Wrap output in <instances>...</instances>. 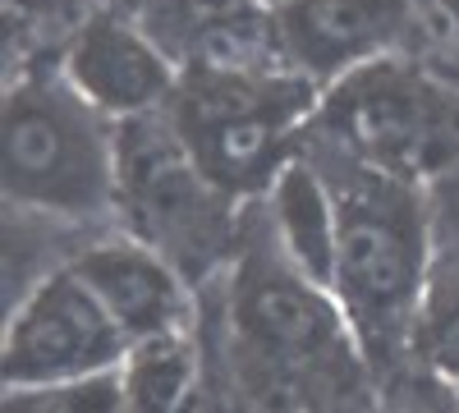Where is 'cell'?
Returning <instances> with one entry per match:
<instances>
[{"label": "cell", "mask_w": 459, "mask_h": 413, "mask_svg": "<svg viewBox=\"0 0 459 413\" xmlns=\"http://www.w3.org/2000/svg\"><path fill=\"white\" fill-rule=\"evenodd\" d=\"M5 194L19 207L56 216H97L120 198L115 129L65 73L14 83L0 125Z\"/></svg>", "instance_id": "obj_1"}, {"label": "cell", "mask_w": 459, "mask_h": 413, "mask_svg": "<svg viewBox=\"0 0 459 413\" xmlns=\"http://www.w3.org/2000/svg\"><path fill=\"white\" fill-rule=\"evenodd\" d=\"M308 73H272L253 65H198L175 88V129L198 170L221 194L272 189L285 142L313 110Z\"/></svg>", "instance_id": "obj_2"}, {"label": "cell", "mask_w": 459, "mask_h": 413, "mask_svg": "<svg viewBox=\"0 0 459 413\" xmlns=\"http://www.w3.org/2000/svg\"><path fill=\"white\" fill-rule=\"evenodd\" d=\"M322 125L386 175L423 179L459 161V92L409 60L377 56L326 83Z\"/></svg>", "instance_id": "obj_3"}, {"label": "cell", "mask_w": 459, "mask_h": 413, "mask_svg": "<svg viewBox=\"0 0 459 413\" xmlns=\"http://www.w3.org/2000/svg\"><path fill=\"white\" fill-rule=\"evenodd\" d=\"M340 211L335 298L363 331H391L413 317L428 280V216L413 179L359 161V179L331 184Z\"/></svg>", "instance_id": "obj_4"}, {"label": "cell", "mask_w": 459, "mask_h": 413, "mask_svg": "<svg viewBox=\"0 0 459 413\" xmlns=\"http://www.w3.org/2000/svg\"><path fill=\"white\" fill-rule=\"evenodd\" d=\"M125 354L129 335L69 262L47 280H37V289L14 308L5 326V349H0V377H5V391L56 386L120 367Z\"/></svg>", "instance_id": "obj_5"}, {"label": "cell", "mask_w": 459, "mask_h": 413, "mask_svg": "<svg viewBox=\"0 0 459 413\" xmlns=\"http://www.w3.org/2000/svg\"><path fill=\"white\" fill-rule=\"evenodd\" d=\"M115 175L120 198L134 211V225L147 244H157L170 262L175 253H203L216 239V184L198 170L188 147L170 125L134 116L115 120Z\"/></svg>", "instance_id": "obj_6"}, {"label": "cell", "mask_w": 459, "mask_h": 413, "mask_svg": "<svg viewBox=\"0 0 459 413\" xmlns=\"http://www.w3.org/2000/svg\"><path fill=\"white\" fill-rule=\"evenodd\" d=\"M235 317L244 340L266 358V363H322L340 345V308L335 294L313 285L294 262L281 253L253 257L239 271V294H235Z\"/></svg>", "instance_id": "obj_7"}, {"label": "cell", "mask_w": 459, "mask_h": 413, "mask_svg": "<svg viewBox=\"0 0 459 413\" xmlns=\"http://www.w3.org/2000/svg\"><path fill=\"white\" fill-rule=\"evenodd\" d=\"M413 0H281L276 42L313 83H335L363 60L386 56L409 28Z\"/></svg>", "instance_id": "obj_8"}, {"label": "cell", "mask_w": 459, "mask_h": 413, "mask_svg": "<svg viewBox=\"0 0 459 413\" xmlns=\"http://www.w3.org/2000/svg\"><path fill=\"white\" fill-rule=\"evenodd\" d=\"M65 79L79 88L110 120L152 116L157 106L175 101V65L143 28L115 14H92L65 51Z\"/></svg>", "instance_id": "obj_9"}, {"label": "cell", "mask_w": 459, "mask_h": 413, "mask_svg": "<svg viewBox=\"0 0 459 413\" xmlns=\"http://www.w3.org/2000/svg\"><path fill=\"white\" fill-rule=\"evenodd\" d=\"M79 276L101 294L110 317L134 340L188 331V289L175 271V262L147 239H110L74 257Z\"/></svg>", "instance_id": "obj_10"}, {"label": "cell", "mask_w": 459, "mask_h": 413, "mask_svg": "<svg viewBox=\"0 0 459 413\" xmlns=\"http://www.w3.org/2000/svg\"><path fill=\"white\" fill-rule=\"evenodd\" d=\"M272 230L276 248L308 276L335 294V253H340V211L335 189L303 161H285L272 179Z\"/></svg>", "instance_id": "obj_11"}, {"label": "cell", "mask_w": 459, "mask_h": 413, "mask_svg": "<svg viewBox=\"0 0 459 413\" xmlns=\"http://www.w3.org/2000/svg\"><path fill=\"white\" fill-rule=\"evenodd\" d=\"M120 377H125V409H138V413L179 409L198 382V354L188 345V331L134 340L120 363Z\"/></svg>", "instance_id": "obj_12"}, {"label": "cell", "mask_w": 459, "mask_h": 413, "mask_svg": "<svg viewBox=\"0 0 459 413\" xmlns=\"http://www.w3.org/2000/svg\"><path fill=\"white\" fill-rule=\"evenodd\" d=\"M413 354L423 358L441 382L459 386V271L432 267L423 280V294L409 317Z\"/></svg>", "instance_id": "obj_13"}, {"label": "cell", "mask_w": 459, "mask_h": 413, "mask_svg": "<svg viewBox=\"0 0 459 413\" xmlns=\"http://www.w3.org/2000/svg\"><path fill=\"white\" fill-rule=\"evenodd\" d=\"M10 413H110L125 409V377L120 367L92 372V377H69L56 386H28V391H5Z\"/></svg>", "instance_id": "obj_14"}, {"label": "cell", "mask_w": 459, "mask_h": 413, "mask_svg": "<svg viewBox=\"0 0 459 413\" xmlns=\"http://www.w3.org/2000/svg\"><path fill=\"white\" fill-rule=\"evenodd\" d=\"M437 10H441V19H446L450 37H455V42H459V0H437Z\"/></svg>", "instance_id": "obj_15"}, {"label": "cell", "mask_w": 459, "mask_h": 413, "mask_svg": "<svg viewBox=\"0 0 459 413\" xmlns=\"http://www.w3.org/2000/svg\"><path fill=\"white\" fill-rule=\"evenodd\" d=\"M276 5H281V0H276Z\"/></svg>", "instance_id": "obj_16"}]
</instances>
